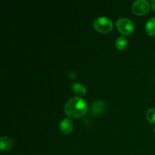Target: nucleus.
Instances as JSON below:
<instances>
[{
	"label": "nucleus",
	"instance_id": "8",
	"mask_svg": "<svg viewBox=\"0 0 155 155\" xmlns=\"http://www.w3.org/2000/svg\"><path fill=\"white\" fill-rule=\"evenodd\" d=\"M145 32L151 36H155V18H149L145 24Z\"/></svg>",
	"mask_w": 155,
	"mask_h": 155
},
{
	"label": "nucleus",
	"instance_id": "2",
	"mask_svg": "<svg viewBox=\"0 0 155 155\" xmlns=\"http://www.w3.org/2000/svg\"><path fill=\"white\" fill-rule=\"evenodd\" d=\"M93 27L95 30L100 33H108L113 28V23L107 17L100 16L94 20Z\"/></svg>",
	"mask_w": 155,
	"mask_h": 155
},
{
	"label": "nucleus",
	"instance_id": "6",
	"mask_svg": "<svg viewBox=\"0 0 155 155\" xmlns=\"http://www.w3.org/2000/svg\"><path fill=\"white\" fill-rule=\"evenodd\" d=\"M14 146V142L8 136H2L0 138V148L2 151H8Z\"/></svg>",
	"mask_w": 155,
	"mask_h": 155
},
{
	"label": "nucleus",
	"instance_id": "11",
	"mask_svg": "<svg viewBox=\"0 0 155 155\" xmlns=\"http://www.w3.org/2000/svg\"><path fill=\"white\" fill-rule=\"evenodd\" d=\"M146 118L151 124H155V107H151L147 110Z\"/></svg>",
	"mask_w": 155,
	"mask_h": 155
},
{
	"label": "nucleus",
	"instance_id": "10",
	"mask_svg": "<svg viewBox=\"0 0 155 155\" xmlns=\"http://www.w3.org/2000/svg\"><path fill=\"white\" fill-rule=\"evenodd\" d=\"M115 46L119 50H124L128 46V39L125 36H119L115 41Z\"/></svg>",
	"mask_w": 155,
	"mask_h": 155
},
{
	"label": "nucleus",
	"instance_id": "9",
	"mask_svg": "<svg viewBox=\"0 0 155 155\" xmlns=\"http://www.w3.org/2000/svg\"><path fill=\"white\" fill-rule=\"evenodd\" d=\"M71 89L77 95H83L86 92V88L82 83H75L71 85Z\"/></svg>",
	"mask_w": 155,
	"mask_h": 155
},
{
	"label": "nucleus",
	"instance_id": "4",
	"mask_svg": "<svg viewBox=\"0 0 155 155\" xmlns=\"http://www.w3.org/2000/svg\"><path fill=\"white\" fill-rule=\"evenodd\" d=\"M151 3L147 0H136L132 5V11L137 15H143L148 13Z\"/></svg>",
	"mask_w": 155,
	"mask_h": 155
},
{
	"label": "nucleus",
	"instance_id": "7",
	"mask_svg": "<svg viewBox=\"0 0 155 155\" xmlns=\"http://www.w3.org/2000/svg\"><path fill=\"white\" fill-rule=\"evenodd\" d=\"M104 108H105V104H104V101L101 100L95 101L91 106V110L93 114H100L104 111Z\"/></svg>",
	"mask_w": 155,
	"mask_h": 155
},
{
	"label": "nucleus",
	"instance_id": "5",
	"mask_svg": "<svg viewBox=\"0 0 155 155\" xmlns=\"http://www.w3.org/2000/svg\"><path fill=\"white\" fill-rule=\"evenodd\" d=\"M74 129V123L68 118L61 120L59 124V130L63 134H69Z\"/></svg>",
	"mask_w": 155,
	"mask_h": 155
},
{
	"label": "nucleus",
	"instance_id": "13",
	"mask_svg": "<svg viewBox=\"0 0 155 155\" xmlns=\"http://www.w3.org/2000/svg\"><path fill=\"white\" fill-rule=\"evenodd\" d=\"M154 133H155V127H154Z\"/></svg>",
	"mask_w": 155,
	"mask_h": 155
},
{
	"label": "nucleus",
	"instance_id": "3",
	"mask_svg": "<svg viewBox=\"0 0 155 155\" xmlns=\"http://www.w3.org/2000/svg\"><path fill=\"white\" fill-rule=\"evenodd\" d=\"M117 29L124 36L131 34L135 28L134 24L127 18H120L116 22Z\"/></svg>",
	"mask_w": 155,
	"mask_h": 155
},
{
	"label": "nucleus",
	"instance_id": "1",
	"mask_svg": "<svg viewBox=\"0 0 155 155\" xmlns=\"http://www.w3.org/2000/svg\"><path fill=\"white\" fill-rule=\"evenodd\" d=\"M87 102L80 97H72L65 103L64 112L71 118L82 117L87 113Z\"/></svg>",
	"mask_w": 155,
	"mask_h": 155
},
{
	"label": "nucleus",
	"instance_id": "12",
	"mask_svg": "<svg viewBox=\"0 0 155 155\" xmlns=\"http://www.w3.org/2000/svg\"><path fill=\"white\" fill-rule=\"evenodd\" d=\"M151 7L152 8V10L155 12V0H152L151 2Z\"/></svg>",
	"mask_w": 155,
	"mask_h": 155
}]
</instances>
